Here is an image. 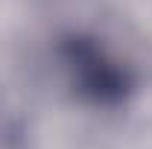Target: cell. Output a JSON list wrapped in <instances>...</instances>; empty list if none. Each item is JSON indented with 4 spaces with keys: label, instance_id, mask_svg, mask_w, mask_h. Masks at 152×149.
Masks as SVG:
<instances>
[{
    "label": "cell",
    "instance_id": "6da1fadb",
    "mask_svg": "<svg viewBox=\"0 0 152 149\" xmlns=\"http://www.w3.org/2000/svg\"><path fill=\"white\" fill-rule=\"evenodd\" d=\"M58 61L70 88L88 105L117 108L134 93V73L94 35L67 32L58 41Z\"/></svg>",
    "mask_w": 152,
    "mask_h": 149
}]
</instances>
